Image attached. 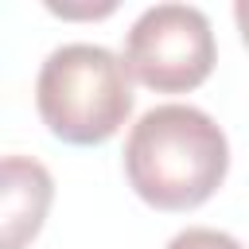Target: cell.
Here are the masks:
<instances>
[{
  "label": "cell",
  "mask_w": 249,
  "mask_h": 249,
  "mask_svg": "<svg viewBox=\"0 0 249 249\" xmlns=\"http://www.w3.org/2000/svg\"><path fill=\"white\" fill-rule=\"evenodd\" d=\"M230 171V144L222 124L195 105L148 109L124 140L128 187L156 210L202 206Z\"/></svg>",
  "instance_id": "cell-1"
},
{
  "label": "cell",
  "mask_w": 249,
  "mask_h": 249,
  "mask_svg": "<svg viewBox=\"0 0 249 249\" xmlns=\"http://www.w3.org/2000/svg\"><path fill=\"white\" fill-rule=\"evenodd\" d=\"M35 105L51 136L66 144H105L132 113L124 58L97 43H62L35 78Z\"/></svg>",
  "instance_id": "cell-2"
},
{
  "label": "cell",
  "mask_w": 249,
  "mask_h": 249,
  "mask_svg": "<svg viewBox=\"0 0 249 249\" xmlns=\"http://www.w3.org/2000/svg\"><path fill=\"white\" fill-rule=\"evenodd\" d=\"M214 62V31L206 12L195 4H156L140 12L124 35V70L156 93H183L202 86Z\"/></svg>",
  "instance_id": "cell-3"
},
{
  "label": "cell",
  "mask_w": 249,
  "mask_h": 249,
  "mask_svg": "<svg viewBox=\"0 0 249 249\" xmlns=\"http://www.w3.org/2000/svg\"><path fill=\"white\" fill-rule=\"evenodd\" d=\"M54 183L51 171L31 156H4V249H23L51 210Z\"/></svg>",
  "instance_id": "cell-4"
},
{
  "label": "cell",
  "mask_w": 249,
  "mask_h": 249,
  "mask_svg": "<svg viewBox=\"0 0 249 249\" xmlns=\"http://www.w3.org/2000/svg\"><path fill=\"white\" fill-rule=\"evenodd\" d=\"M167 249H241V241H233L230 233L210 230V226H191V230L175 233L167 241Z\"/></svg>",
  "instance_id": "cell-5"
},
{
  "label": "cell",
  "mask_w": 249,
  "mask_h": 249,
  "mask_svg": "<svg viewBox=\"0 0 249 249\" xmlns=\"http://www.w3.org/2000/svg\"><path fill=\"white\" fill-rule=\"evenodd\" d=\"M54 16H86V19H93V16H109L117 4L113 0H105V4H86V8H70V4H47Z\"/></svg>",
  "instance_id": "cell-6"
},
{
  "label": "cell",
  "mask_w": 249,
  "mask_h": 249,
  "mask_svg": "<svg viewBox=\"0 0 249 249\" xmlns=\"http://www.w3.org/2000/svg\"><path fill=\"white\" fill-rule=\"evenodd\" d=\"M233 19H237V31H241V39L249 47V0H237L233 4Z\"/></svg>",
  "instance_id": "cell-7"
}]
</instances>
